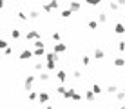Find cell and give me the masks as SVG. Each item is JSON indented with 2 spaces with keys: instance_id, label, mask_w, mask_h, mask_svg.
Listing matches in <instances>:
<instances>
[{
  "instance_id": "1",
  "label": "cell",
  "mask_w": 125,
  "mask_h": 109,
  "mask_svg": "<svg viewBox=\"0 0 125 109\" xmlns=\"http://www.w3.org/2000/svg\"><path fill=\"white\" fill-rule=\"evenodd\" d=\"M54 49H56V51H63V49H65V46H62V44H60V46H56Z\"/></svg>"
}]
</instances>
